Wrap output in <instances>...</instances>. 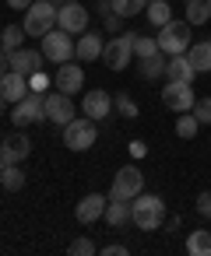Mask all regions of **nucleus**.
I'll return each mask as SVG.
<instances>
[{
  "mask_svg": "<svg viewBox=\"0 0 211 256\" xmlns=\"http://www.w3.org/2000/svg\"><path fill=\"white\" fill-rule=\"evenodd\" d=\"M43 56L50 60V64H67V60H74V39H71V32H64V28H53V32H46L43 36Z\"/></svg>",
  "mask_w": 211,
  "mask_h": 256,
  "instance_id": "nucleus-7",
  "label": "nucleus"
},
{
  "mask_svg": "<svg viewBox=\"0 0 211 256\" xmlns=\"http://www.w3.org/2000/svg\"><path fill=\"white\" fill-rule=\"evenodd\" d=\"M22 39H25V28L22 25H8L4 32H0V53H15V50H22Z\"/></svg>",
  "mask_w": 211,
  "mask_h": 256,
  "instance_id": "nucleus-24",
  "label": "nucleus"
},
{
  "mask_svg": "<svg viewBox=\"0 0 211 256\" xmlns=\"http://www.w3.org/2000/svg\"><path fill=\"white\" fill-rule=\"evenodd\" d=\"M197 214L200 218H211V190H200L197 193Z\"/></svg>",
  "mask_w": 211,
  "mask_h": 256,
  "instance_id": "nucleus-35",
  "label": "nucleus"
},
{
  "mask_svg": "<svg viewBox=\"0 0 211 256\" xmlns=\"http://www.w3.org/2000/svg\"><path fill=\"white\" fill-rule=\"evenodd\" d=\"M102 22H106V32H113V36H120V14H106Z\"/></svg>",
  "mask_w": 211,
  "mask_h": 256,
  "instance_id": "nucleus-36",
  "label": "nucleus"
},
{
  "mask_svg": "<svg viewBox=\"0 0 211 256\" xmlns=\"http://www.w3.org/2000/svg\"><path fill=\"white\" fill-rule=\"evenodd\" d=\"M57 11H60V4H53V0H36V4L25 11V22H22L25 36L43 39L46 32H53L57 28Z\"/></svg>",
  "mask_w": 211,
  "mask_h": 256,
  "instance_id": "nucleus-2",
  "label": "nucleus"
},
{
  "mask_svg": "<svg viewBox=\"0 0 211 256\" xmlns=\"http://www.w3.org/2000/svg\"><path fill=\"white\" fill-rule=\"evenodd\" d=\"M8 70H11V56H8V53H0V78H4Z\"/></svg>",
  "mask_w": 211,
  "mask_h": 256,
  "instance_id": "nucleus-40",
  "label": "nucleus"
},
{
  "mask_svg": "<svg viewBox=\"0 0 211 256\" xmlns=\"http://www.w3.org/2000/svg\"><path fill=\"white\" fill-rule=\"evenodd\" d=\"M60 4H78V0H60Z\"/></svg>",
  "mask_w": 211,
  "mask_h": 256,
  "instance_id": "nucleus-43",
  "label": "nucleus"
},
{
  "mask_svg": "<svg viewBox=\"0 0 211 256\" xmlns=\"http://www.w3.org/2000/svg\"><path fill=\"white\" fill-rule=\"evenodd\" d=\"M109 4H113V14H120V18H137V14L148 11L151 0H109Z\"/></svg>",
  "mask_w": 211,
  "mask_h": 256,
  "instance_id": "nucleus-25",
  "label": "nucleus"
},
{
  "mask_svg": "<svg viewBox=\"0 0 211 256\" xmlns=\"http://www.w3.org/2000/svg\"><path fill=\"white\" fill-rule=\"evenodd\" d=\"M134 39H137V32H123V36H113V39H106L102 64H106L109 70H123V67L130 64V56H134Z\"/></svg>",
  "mask_w": 211,
  "mask_h": 256,
  "instance_id": "nucleus-6",
  "label": "nucleus"
},
{
  "mask_svg": "<svg viewBox=\"0 0 211 256\" xmlns=\"http://www.w3.org/2000/svg\"><path fill=\"white\" fill-rule=\"evenodd\" d=\"M165 78H169V81H186V84H193L197 70L190 67L186 53H179V56H169V60H165Z\"/></svg>",
  "mask_w": 211,
  "mask_h": 256,
  "instance_id": "nucleus-19",
  "label": "nucleus"
},
{
  "mask_svg": "<svg viewBox=\"0 0 211 256\" xmlns=\"http://www.w3.org/2000/svg\"><path fill=\"white\" fill-rule=\"evenodd\" d=\"M130 224H137L141 232H158L165 224V200L155 193H137L130 200Z\"/></svg>",
  "mask_w": 211,
  "mask_h": 256,
  "instance_id": "nucleus-1",
  "label": "nucleus"
},
{
  "mask_svg": "<svg viewBox=\"0 0 211 256\" xmlns=\"http://www.w3.org/2000/svg\"><path fill=\"white\" fill-rule=\"evenodd\" d=\"M102 50H106V39L99 32H81V39L74 42V60H81V64L102 60Z\"/></svg>",
  "mask_w": 211,
  "mask_h": 256,
  "instance_id": "nucleus-15",
  "label": "nucleus"
},
{
  "mask_svg": "<svg viewBox=\"0 0 211 256\" xmlns=\"http://www.w3.org/2000/svg\"><path fill=\"white\" fill-rule=\"evenodd\" d=\"M0 95H4L11 106H15V102H22V98L29 95V78H25V74H18V70H8L4 78H0Z\"/></svg>",
  "mask_w": 211,
  "mask_h": 256,
  "instance_id": "nucleus-18",
  "label": "nucleus"
},
{
  "mask_svg": "<svg viewBox=\"0 0 211 256\" xmlns=\"http://www.w3.org/2000/svg\"><path fill=\"white\" fill-rule=\"evenodd\" d=\"M53 88L64 92V95H78V92H85V67L74 64V60L60 64V70L53 74Z\"/></svg>",
  "mask_w": 211,
  "mask_h": 256,
  "instance_id": "nucleus-11",
  "label": "nucleus"
},
{
  "mask_svg": "<svg viewBox=\"0 0 211 256\" xmlns=\"http://www.w3.org/2000/svg\"><path fill=\"white\" fill-rule=\"evenodd\" d=\"M186 22L190 25H204L207 18V0H186Z\"/></svg>",
  "mask_w": 211,
  "mask_h": 256,
  "instance_id": "nucleus-31",
  "label": "nucleus"
},
{
  "mask_svg": "<svg viewBox=\"0 0 211 256\" xmlns=\"http://www.w3.org/2000/svg\"><path fill=\"white\" fill-rule=\"evenodd\" d=\"M162 50H158V39L155 36H137L134 39V56L137 60H148V56H158Z\"/></svg>",
  "mask_w": 211,
  "mask_h": 256,
  "instance_id": "nucleus-29",
  "label": "nucleus"
},
{
  "mask_svg": "<svg viewBox=\"0 0 211 256\" xmlns=\"http://www.w3.org/2000/svg\"><path fill=\"white\" fill-rule=\"evenodd\" d=\"M32 154V140L25 130H15L4 137V144H0V158H4V165H22L25 158Z\"/></svg>",
  "mask_w": 211,
  "mask_h": 256,
  "instance_id": "nucleus-12",
  "label": "nucleus"
},
{
  "mask_svg": "<svg viewBox=\"0 0 211 256\" xmlns=\"http://www.w3.org/2000/svg\"><path fill=\"white\" fill-rule=\"evenodd\" d=\"M186 60H190V67H193L197 74H211V39H204V42H190Z\"/></svg>",
  "mask_w": 211,
  "mask_h": 256,
  "instance_id": "nucleus-20",
  "label": "nucleus"
},
{
  "mask_svg": "<svg viewBox=\"0 0 211 256\" xmlns=\"http://www.w3.org/2000/svg\"><path fill=\"white\" fill-rule=\"evenodd\" d=\"M36 4V0H8V8H15V11H29Z\"/></svg>",
  "mask_w": 211,
  "mask_h": 256,
  "instance_id": "nucleus-37",
  "label": "nucleus"
},
{
  "mask_svg": "<svg viewBox=\"0 0 211 256\" xmlns=\"http://www.w3.org/2000/svg\"><path fill=\"white\" fill-rule=\"evenodd\" d=\"M106 196L102 193H88V196H81L78 200V207H74V218L81 221V224H92V221H102V214H106Z\"/></svg>",
  "mask_w": 211,
  "mask_h": 256,
  "instance_id": "nucleus-16",
  "label": "nucleus"
},
{
  "mask_svg": "<svg viewBox=\"0 0 211 256\" xmlns=\"http://www.w3.org/2000/svg\"><path fill=\"white\" fill-rule=\"evenodd\" d=\"M50 88H53V78H50V74H43V70L29 74V92H36V95H46Z\"/></svg>",
  "mask_w": 211,
  "mask_h": 256,
  "instance_id": "nucleus-32",
  "label": "nucleus"
},
{
  "mask_svg": "<svg viewBox=\"0 0 211 256\" xmlns=\"http://www.w3.org/2000/svg\"><path fill=\"white\" fill-rule=\"evenodd\" d=\"M207 18H211V0H207Z\"/></svg>",
  "mask_w": 211,
  "mask_h": 256,
  "instance_id": "nucleus-44",
  "label": "nucleus"
},
{
  "mask_svg": "<svg viewBox=\"0 0 211 256\" xmlns=\"http://www.w3.org/2000/svg\"><path fill=\"white\" fill-rule=\"evenodd\" d=\"M0 172H4V158H0Z\"/></svg>",
  "mask_w": 211,
  "mask_h": 256,
  "instance_id": "nucleus-45",
  "label": "nucleus"
},
{
  "mask_svg": "<svg viewBox=\"0 0 211 256\" xmlns=\"http://www.w3.org/2000/svg\"><path fill=\"white\" fill-rule=\"evenodd\" d=\"M190 28H193L190 22H176V18H172V22L162 25L158 36H155V39H158V50H162L165 56H179V53H186L190 42H193V39H190Z\"/></svg>",
  "mask_w": 211,
  "mask_h": 256,
  "instance_id": "nucleus-3",
  "label": "nucleus"
},
{
  "mask_svg": "<svg viewBox=\"0 0 211 256\" xmlns=\"http://www.w3.org/2000/svg\"><path fill=\"white\" fill-rule=\"evenodd\" d=\"M130 154H134V158H144V144L134 140V144H130Z\"/></svg>",
  "mask_w": 211,
  "mask_h": 256,
  "instance_id": "nucleus-41",
  "label": "nucleus"
},
{
  "mask_svg": "<svg viewBox=\"0 0 211 256\" xmlns=\"http://www.w3.org/2000/svg\"><path fill=\"white\" fill-rule=\"evenodd\" d=\"M81 112H85L88 120H95V123L109 120V112H113V95H109V92H102V88L85 92V98H81Z\"/></svg>",
  "mask_w": 211,
  "mask_h": 256,
  "instance_id": "nucleus-14",
  "label": "nucleus"
},
{
  "mask_svg": "<svg viewBox=\"0 0 211 256\" xmlns=\"http://www.w3.org/2000/svg\"><path fill=\"white\" fill-rule=\"evenodd\" d=\"M46 120V106H43V95L29 92L22 102L11 106V123L15 126H32V123H43Z\"/></svg>",
  "mask_w": 211,
  "mask_h": 256,
  "instance_id": "nucleus-8",
  "label": "nucleus"
},
{
  "mask_svg": "<svg viewBox=\"0 0 211 256\" xmlns=\"http://www.w3.org/2000/svg\"><path fill=\"white\" fill-rule=\"evenodd\" d=\"M137 193H144V172H141L137 165H123V168L113 176L109 200H134Z\"/></svg>",
  "mask_w": 211,
  "mask_h": 256,
  "instance_id": "nucleus-5",
  "label": "nucleus"
},
{
  "mask_svg": "<svg viewBox=\"0 0 211 256\" xmlns=\"http://www.w3.org/2000/svg\"><path fill=\"white\" fill-rule=\"evenodd\" d=\"M102 221H106L109 228H123V224L130 221V200H109Z\"/></svg>",
  "mask_w": 211,
  "mask_h": 256,
  "instance_id": "nucleus-21",
  "label": "nucleus"
},
{
  "mask_svg": "<svg viewBox=\"0 0 211 256\" xmlns=\"http://www.w3.org/2000/svg\"><path fill=\"white\" fill-rule=\"evenodd\" d=\"M165 60H169L165 53H158V56H148V60H141V70H137V74H141V81H148V84H151V81L165 78Z\"/></svg>",
  "mask_w": 211,
  "mask_h": 256,
  "instance_id": "nucleus-22",
  "label": "nucleus"
},
{
  "mask_svg": "<svg viewBox=\"0 0 211 256\" xmlns=\"http://www.w3.org/2000/svg\"><path fill=\"white\" fill-rule=\"evenodd\" d=\"M0 144H4V137H0Z\"/></svg>",
  "mask_w": 211,
  "mask_h": 256,
  "instance_id": "nucleus-46",
  "label": "nucleus"
},
{
  "mask_svg": "<svg viewBox=\"0 0 211 256\" xmlns=\"http://www.w3.org/2000/svg\"><path fill=\"white\" fill-rule=\"evenodd\" d=\"M190 112H193V116H197V120H200V126H204V123H207V126H211V98H207V95H204V98H197V102H193V109H190Z\"/></svg>",
  "mask_w": 211,
  "mask_h": 256,
  "instance_id": "nucleus-34",
  "label": "nucleus"
},
{
  "mask_svg": "<svg viewBox=\"0 0 211 256\" xmlns=\"http://www.w3.org/2000/svg\"><path fill=\"white\" fill-rule=\"evenodd\" d=\"M4 112H8V98H4V95H0V116H4Z\"/></svg>",
  "mask_w": 211,
  "mask_h": 256,
  "instance_id": "nucleus-42",
  "label": "nucleus"
},
{
  "mask_svg": "<svg viewBox=\"0 0 211 256\" xmlns=\"http://www.w3.org/2000/svg\"><path fill=\"white\" fill-rule=\"evenodd\" d=\"M102 252H106V256H127V246H116V242H113V246H106Z\"/></svg>",
  "mask_w": 211,
  "mask_h": 256,
  "instance_id": "nucleus-39",
  "label": "nucleus"
},
{
  "mask_svg": "<svg viewBox=\"0 0 211 256\" xmlns=\"http://www.w3.org/2000/svg\"><path fill=\"white\" fill-rule=\"evenodd\" d=\"M43 60H46V56H43V50H25V46H22V50H15V53H11V70H18V74H25V78H29V74L43 70Z\"/></svg>",
  "mask_w": 211,
  "mask_h": 256,
  "instance_id": "nucleus-17",
  "label": "nucleus"
},
{
  "mask_svg": "<svg viewBox=\"0 0 211 256\" xmlns=\"http://www.w3.org/2000/svg\"><path fill=\"white\" fill-rule=\"evenodd\" d=\"M67 252H71V256H95L99 249H95V242H92V238H74V242L67 246Z\"/></svg>",
  "mask_w": 211,
  "mask_h": 256,
  "instance_id": "nucleus-33",
  "label": "nucleus"
},
{
  "mask_svg": "<svg viewBox=\"0 0 211 256\" xmlns=\"http://www.w3.org/2000/svg\"><path fill=\"white\" fill-rule=\"evenodd\" d=\"M179 224H183V218H179V214H176V218H169V214H165V224H162V228H169V232H179Z\"/></svg>",
  "mask_w": 211,
  "mask_h": 256,
  "instance_id": "nucleus-38",
  "label": "nucleus"
},
{
  "mask_svg": "<svg viewBox=\"0 0 211 256\" xmlns=\"http://www.w3.org/2000/svg\"><path fill=\"white\" fill-rule=\"evenodd\" d=\"M43 106H46V120L57 123V126H67V123L74 120V102H71V95H64V92H57V88L43 95Z\"/></svg>",
  "mask_w": 211,
  "mask_h": 256,
  "instance_id": "nucleus-10",
  "label": "nucleus"
},
{
  "mask_svg": "<svg viewBox=\"0 0 211 256\" xmlns=\"http://www.w3.org/2000/svg\"><path fill=\"white\" fill-rule=\"evenodd\" d=\"M113 109H116L123 120H137V112H141V109H137V102H134L130 95H123V92H120V95H113Z\"/></svg>",
  "mask_w": 211,
  "mask_h": 256,
  "instance_id": "nucleus-30",
  "label": "nucleus"
},
{
  "mask_svg": "<svg viewBox=\"0 0 211 256\" xmlns=\"http://www.w3.org/2000/svg\"><path fill=\"white\" fill-rule=\"evenodd\" d=\"M144 14H148V22H151L155 28H162V25H169V22H172V11H169L165 0H151Z\"/></svg>",
  "mask_w": 211,
  "mask_h": 256,
  "instance_id": "nucleus-27",
  "label": "nucleus"
},
{
  "mask_svg": "<svg viewBox=\"0 0 211 256\" xmlns=\"http://www.w3.org/2000/svg\"><path fill=\"white\" fill-rule=\"evenodd\" d=\"M57 28H64V32H71V36L88 32V11H85L81 0H78V4H60V11H57Z\"/></svg>",
  "mask_w": 211,
  "mask_h": 256,
  "instance_id": "nucleus-13",
  "label": "nucleus"
},
{
  "mask_svg": "<svg viewBox=\"0 0 211 256\" xmlns=\"http://www.w3.org/2000/svg\"><path fill=\"white\" fill-rule=\"evenodd\" d=\"M186 252L190 256H211V232H190L186 235Z\"/></svg>",
  "mask_w": 211,
  "mask_h": 256,
  "instance_id": "nucleus-23",
  "label": "nucleus"
},
{
  "mask_svg": "<svg viewBox=\"0 0 211 256\" xmlns=\"http://www.w3.org/2000/svg\"><path fill=\"white\" fill-rule=\"evenodd\" d=\"M95 140H99V130H95V120H88V116H74L64 126V148L67 151H92Z\"/></svg>",
  "mask_w": 211,
  "mask_h": 256,
  "instance_id": "nucleus-4",
  "label": "nucleus"
},
{
  "mask_svg": "<svg viewBox=\"0 0 211 256\" xmlns=\"http://www.w3.org/2000/svg\"><path fill=\"white\" fill-rule=\"evenodd\" d=\"M0 186H4L8 193H18L25 186V172L22 165H4V172H0Z\"/></svg>",
  "mask_w": 211,
  "mask_h": 256,
  "instance_id": "nucleus-26",
  "label": "nucleus"
},
{
  "mask_svg": "<svg viewBox=\"0 0 211 256\" xmlns=\"http://www.w3.org/2000/svg\"><path fill=\"white\" fill-rule=\"evenodd\" d=\"M162 102H165V109H172V112H190L193 102H197L193 84H186V81H165V88H162Z\"/></svg>",
  "mask_w": 211,
  "mask_h": 256,
  "instance_id": "nucleus-9",
  "label": "nucleus"
},
{
  "mask_svg": "<svg viewBox=\"0 0 211 256\" xmlns=\"http://www.w3.org/2000/svg\"><path fill=\"white\" fill-rule=\"evenodd\" d=\"M197 126H200V120H197L193 112H179V120H176V137H179V140H193V137H197Z\"/></svg>",
  "mask_w": 211,
  "mask_h": 256,
  "instance_id": "nucleus-28",
  "label": "nucleus"
}]
</instances>
